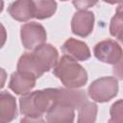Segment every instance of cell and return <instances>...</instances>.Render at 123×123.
<instances>
[{
	"mask_svg": "<svg viewBox=\"0 0 123 123\" xmlns=\"http://www.w3.org/2000/svg\"><path fill=\"white\" fill-rule=\"evenodd\" d=\"M123 32V2L117 7L115 14L111 20L110 33L112 37H116L120 33Z\"/></svg>",
	"mask_w": 123,
	"mask_h": 123,
	"instance_id": "obj_16",
	"label": "cell"
},
{
	"mask_svg": "<svg viewBox=\"0 0 123 123\" xmlns=\"http://www.w3.org/2000/svg\"><path fill=\"white\" fill-rule=\"evenodd\" d=\"M58 88H45L22 95L19 99L21 122H43L42 116L57 102Z\"/></svg>",
	"mask_w": 123,
	"mask_h": 123,
	"instance_id": "obj_1",
	"label": "cell"
},
{
	"mask_svg": "<svg viewBox=\"0 0 123 123\" xmlns=\"http://www.w3.org/2000/svg\"><path fill=\"white\" fill-rule=\"evenodd\" d=\"M111 118L109 122L113 123H123V99L115 101L110 110Z\"/></svg>",
	"mask_w": 123,
	"mask_h": 123,
	"instance_id": "obj_17",
	"label": "cell"
},
{
	"mask_svg": "<svg viewBox=\"0 0 123 123\" xmlns=\"http://www.w3.org/2000/svg\"><path fill=\"white\" fill-rule=\"evenodd\" d=\"M59 53L51 44L44 43L30 53H24L18 60L17 70L29 73L37 79L54 68L58 62Z\"/></svg>",
	"mask_w": 123,
	"mask_h": 123,
	"instance_id": "obj_2",
	"label": "cell"
},
{
	"mask_svg": "<svg viewBox=\"0 0 123 123\" xmlns=\"http://www.w3.org/2000/svg\"><path fill=\"white\" fill-rule=\"evenodd\" d=\"M62 51L64 55L70 56L77 61H86L90 58V50L86 43L79 39L70 37L62 46Z\"/></svg>",
	"mask_w": 123,
	"mask_h": 123,
	"instance_id": "obj_11",
	"label": "cell"
},
{
	"mask_svg": "<svg viewBox=\"0 0 123 123\" xmlns=\"http://www.w3.org/2000/svg\"><path fill=\"white\" fill-rule=\"evenodd\" d=\"M94 56L102 62L115 64L123 57L121 45L113 39H105L98 42L93 49Z\"/></svg>",
	"mask_w": 123,
	"mask_h": 123,
	"instance_id": "obj_6",
	"label": "cell"
},
{
	"mask_svg": "<svg viewBox=\"0 0 123 123\" xmlns=\"http://www.w3.org/2000/svg\"><path fill=\"white\" fill-rule=\"evenodd\" d=\"M118 92V82L114 77H102L93 81L87 89L88 96L95 102L106 103L114 98Z\"/></svg>",
	"mask_w": 123,
	"mask_h": 123,
	"instance_id": "obj_4",
	"label": "cell"
},
{
	"mask_svg": "<svg viewBox=\"0 0 123 123\" xmlns=\"http://www.w3.org/2000/svg\"><path fill=\"white\" fill-rule=\"evenodd\" d=\"M86 101H87V96L86 92L82 89L69 88V87L58 88V92H57L58 103L66 104L68 106L73 107L74 109H79Z\"/></svg>",
	"mask_w": 123,
	"mask_h": 123,
	"instance_id": "obj_10",
	"label": "cell"
},
{
	"mask_svg": "<svg viewBox=\"0 0 123 123\" xmlns=\"http://www.w3.org/2000/svg\"><path fill=\"white\" fill-rule=\"evenodd\" d=\"M35 9V18L42 20L51 17L57 11L55 0H33Z\"/></svg>",
	"mask_w": 123,
	"mask_h": 123,
	"instance_id": "obj_14",
	"label": "cell"
},
{
	"mask_svg": "<svg viewBox=\"0 0 123 123\" xmlns=\"http://www.w3.org/2000/svg\"><path fill=\"white\" fill-rule=\"evenodd\" d=\"M9 14L19 22H26L35 17L33 0H15L8 7Z\"/></svg>",
	"mask_w": 123,
	"mask_h": 123,
	"instance_id": "obj_9",
	"label": "cell"
},
{
	"mask_svg": "<svg viewBox=\"0 0 123 123\" xmlns=\"http://www.w3.org/2000/svg\"><path fill=\"white\" fill-rule=\"evenodd\" d=\"M112 72L116 78L123 81V57L120 59V61L118 62L113 64Z\"/></svg>",
	"mask_w": 123,
	"mask_h": 123,
	"instance_id": "obj_19",
	"label": "cell"
},
{
	"mask_svg": "<svg viewBox=\"0 0 123 123\" xmlns=\"http://www.w3.org/2000/svg\"><path fill=\"white\" fill-rule=\"evenodd\" d=\"M17 116L15 98L8 91L0 93V122L8 123Z\"/></svg>",
	"mask_w": 123,
	"mask_h": 123,
	"instance_id": "obj_13",
	"label": "cell"
},
{
	"mask_svg": "<svg viewBox=\"0 0 123 123\" xmlns=\"http://www.w3.org/2000/svg\"><path fill=\"white\" fill-rule=\"evenodd\" d=\"M61 1H67V0H61Z\"/></svg>",
	"mask_w": 123,
	"mask_h": 123,
	"instance_id": "obj_22",
	"label": "cell"
},
{
	"mask_svg": "<svg viewBox=\"0 0 123 123\" xmlns=\"http://www.w3.org/2000/svg\"><path fill=\"white\" fill-rule=\"evenodd\" d=\"M98 0H72L74 7L78 10H86L97 4Z\"/></svg>",
	"mask_w": 123,
	"mask_h": 123,
	"instance_id": "obj_18",
	"label": "cell"
},
{
	"mask_svg": "<svg viewBox=\"0 0 123 123\" xmlns=\"http://www.w3.org/2000/svg\"><path fill=\"white\" fill-rule=\"evenodd\" d=\"M53 74L69 88H78L84 86L87 82L86 70L70 56L63 55L54 67Z\"/></svg>",
	"mask_w": 123,
	"mask_h": 123,
	"instance_id": "obj_3",
	"label": "cell"
},
{
	"mask_svg": "<svg viewBox=\"0 0 123 123\" xmlns=\"http://www.w3.org/2000/svg\"><path fill=\"white\" fill-rule=\"evenodd\" d=\"M36 81L37 78L35 76L17 70L11 75L9 88L17 95H24L35 87Z\"/></svg>",
	"mask_w": 123,
	"mask_h": 123,
	"instance_id": "obj_8",
	"label": "cell"
},
{
	"mask_svg": "<svg viewBox=\"0 0 123 123\" xmlns=\"http://www.w3.org/2000/svg\"><path fill=\"white\" fill-rule=\"evenodd\" d=\"M74 108L62 103H55L46 113V121L54 122H73L75 117Z\"/></svg>",
	"mask_w": 123,
	"mask_h": 123,
	"instance_id": "obj_12",
	"label": "cell"
},
{
	"mask_svg": "<svg viewBox=\"0 0 123 123\" xmlns=\"http://www.w3.org/2000/svg\"><path fill=\"white\" fill-rule=\"evenodd\" d=\"M20 37L24 48L33 51L45 43L47 34L41 24L37 22H29L21 26Z\"/></svg>",
	"mask_w": 123,
	"mask_h": 123,
	"instance_id": "obj_5",
	"label": "cell"
},
{
	"mask_svg": "<svg viewBox=\"0 0 123 123\" xmlns=\"http://www.w3.org/2000/svg\"><path fill=\"white\" fill-rule=\"evenodd\" d=\"M116 38H117V39L119 40V42H120V43L123 45V32H122V33H120V34H119V35L116 37Z\"/></svg>",
	"mask_w": 123,
	"mask_h": 123,
	"instance_id": "obj_21",
	"label": "cell"
},
{
	"mask_svg": "<svg viewBox=\"0 0 123 123\" xmlns=\"http://www.w3.org/2000/svg\"><path fill=\"white\" fill-rule=\"evenodd\" d=\"M97 105L93 102L86 101L78 109L79 123H92L96 120Z\"/></svg>",
	"mask_w": 123,
	"mask_h": 123,
	"instance_id": "obj_15",
	"label": "cell"
},
{
	"mask_svg": "<svg viewBox=\"0 0 123 123\" xmlns=\"http://www.w3.org/2000/svg\"><path fill=\"white\" fill-rule=\"evenodd\" d=\"M103 1L106 2V3H108V4H111V5H114V4L123 2V0H103Z\"/></svg>",
	"mask_w": 123,
	"mask_h": 123,
	"instance_id": "obj_20",
	"label": "cell"
},
{
	"mask_svg": "<svg viewBox=\"0 0 123 123\" xmlns=\"http://www.w3.org/2000/svg\"><path fill=\"white\" fill-rule=\"evenodd\" d=\"M95 16L94 13L86 10L76 12L71 20V31L74 35L86 37L93 31Z\"/></svg>",
	"mask_w": 123,
	"mask_h": 123,
	"instance_id": "obj_7",
	"label": "cell"
}]
</instances>
